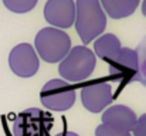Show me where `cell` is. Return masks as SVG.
Here are the masks:
<instances>
[{
    "mask_svg": "<svg viewBox=\"0 0 146 136\" xmlns=\"http://www.w3.org/2000/svg\"><path fill=\"white\" fill-rule=\"evenodd\" d=\"M75 30L84 44L98 38L106 27V16L99 0H77Z\"/></svg>",
    "mask_w": 146,
    "mask_h": 136,
    "instance_id": "obj_1",
    "label": "cell"
},
{
    "mask_svg": "<svg viewBox=\"0 0 146 136\" xmlns=\"http://www.w3.org/2000/svg\"><path fill=\"white\" fill-rule=\"evenodd\" d=\"M97 65L95 54L85 45H77L70 50L67 57L60 62V75L70 82H81L90 78Z\"/></svg>",
    "mask_w": 146,
    "mask_h": 136,
    "instance_id": "obj_2",
    "label": "cell"
},
{
    "mask_svg": "<svg viewBox=\"0 0 146 136\" xmlns=\"http://www.w3.org/2000/svg\"><path fill=\"white\" fill-rule=\"evenodd\" d=\"M36 51L46 62L55 64L62 61L71 50L70 36L57 29V27H44L41 29L34 40Z\"/></svg>",
    "mask_w": 146,
    "mask_h": 136,
    "instance_id": "obj_3",
    "label": "cell"
},
{
    "mask_svg": "<svg viewBox=\"0 0 146 136\" xmlns=\"http://www.w3.org/2000/svg\"><path fill=\"white\" fill-rule=\"evenodd\" d=\"M54 119L48 112L38 108H29L20 112L13 121L14 136H48Z\"/></svg>",
    "mask_w": 146,
    "mask_h": 136,
    "instance_id": "obj_4",
    "label": "cell"
},
{
    "mask_svg": "<svg viewBox=\"0 0 146 136\" xmlns=\"http://www.w3.org/2000/svg\"><path fill=\"white\" fill-rule=\"evenodd\" d=\"M75 90L64 80H50L40 92L41 103L55 112H64L70 109L75 102Z\"/></svg>",
    "mask_w": 146,
    "mask_h": 136,
    "instance_id": "obj_5",
    "label": "cell"
},
{
    "mask_svg": "<svg viewBox=\"0 0 146 136\" xmlns=\"http://www.w3.org/2000/svg\"><path fill=\"white\" fill-rule=\"evenodd\" d=\"M9 65L13 74H16L20 78H30L36 75V72L40 68L38 55L34 50V47L29 43L17 44L9 55Z\"/></svg>",
    "mask_w": 146,
    "mask_h": 136,
    "instance_id": "obj_6",
    "label": "cell"
},
{
    "mask_svg": "<svg viewBox=\"0 0 146 136\" xmlns=\"http://www.w3.org/2000/svg\"><path fill=\"white\" fill-rule=\"evenodd\" d=\"M81 102L87 111L92 113H99L113 102L111 85L108 82L101 81H92L87 84L81 90Z\"/></svg>",
    "mask_w": 146,
    "mask_h": 136,
    "instance_id": "obj_7",
    "label": "cell"
},
{
    "mask_svg": "<svg viewBox=\"0 0 146 136\" xmlns=\"http://www.w3.org/2000/svg\"><path fill=\"white\" fill-rule=\"evenodd\" d=\"M77 6L74 0H47L44 6V19L52 27L70 29L75 24Z\"/></svg>",
    "mask_w": 146,
    "mask_h": 136,
    "instance_id": "obj_8",
    "label": "cell"
},
{
    "mask_svg": "<svg viewBox=\"0 0 146 136\" xmlns=\"http://www.w3.org/2000/svg\"><path fill=\"white\" fill-rule=\"evenodd\" d=\"M138 68V52L132 48L123 47L116 55V58L109 62V75L118 81H123L132 78Z\"/></svg>",
    "mask_w": 146,
    "mask_h": 136,
    "instance_id": "obj_9",
    "label": "cell"
},
{
    "mask_svg": "<svg viewBox=\"0 0 146 136\" xmlns=\"http://www.w3.org/2000/svg\"><path fill=\"white\" fill-rule=\"evenodd\" d=\"M136 113L125 105H112L102 113V123L131 132L136 125Z\"/></svg>",
    "mask_w": 146,
    "mask_h": 136,
    "instance_id": "obj_10",
    "label": "cell"
},
{
    "mask_svg": "<svg viewBox=\"0 0 146 136\" xmlns=\"http://www.w3.org/2000/svg\"><path fill=\"white\" fill-rule=\"evenodd\" d=\"M104 11L115 20L129 17L135 13L141 0H99Z\"/></svg>",
    "mask_w": 146,
    "mask_h": 136,
    "instance_id": "obj_11",
    "label": "cell"
},
{
    "mask_svg": "<svg viewBox=\"0 0 146 136\" xmlns=\"http://www.w3.org/2000/svg\"><path fill=\"white\" fill-rule=\"evenodd\" d=\"M94 48H95V52H97L98 57L111 62L116 58V55L122 50V45H121L119 38L115 34L108 33V34H102L98 37L95 40Z\"/></svg>",
    "mask_w": 146,
    "mask_h": 136,
    "instance_id": "obj_12",
    "label": "cell"
},
{
    "mask_svg": "<svg viewBox=\"0 0 146 136\" xmlns=\"http://www.w3.org/2000/svg\"><path fill=\"white\" fill-rule=\"evenodd\" d=\"M37 1L38 0H3V4L10 11L17 13V14H23V13L31 11L36 7Z\"/></svg>",
    "mask_w": 146,
    "mask_h": 136,
    "instance_id": "obj_13",
    "label": "cell"
},
{
    "mask_svg": "<svg viewBox=\"0 0 146 136\" xmlns=\"http://www.w3.org/2000/svg\"><path fill=\"white\" fill-rule=\"evenodd\" d=\"M95 136H132V135L128 131H122V129L112 128L109 125L102 123L95 129Z\"/></svg>",
    "mask_w": 146,
    "mask_h": 136,
    "instance_id": "obj_14",
    "label": "cell"
},
{
    "mask_svg": "<svg viewBox=\"0 0 146 136\" xmlns=\"http://www.w3.org/2000/svg\"><path fill=\"white\" fill-rule=\"evenodd\" d=\"M132 135L133 136H146V113L138 118L135 128L132 129Z\"/></svg>",
    "mask_w": 146,
    "mask_h": 136,
    "instance_id": "obj_15",
    "label": "cell"
},
{
    "mask_svg": "<svg viewBox=\"0 0 146 136\" xmlns=\"http://www.w3.org/2000/svg\"><path fill=\"white\" fill-rule=\"evenodd\" d=\"M55 136H80V135H77V133H74V132H68V131H64V132H61V133H57Z\"/></svg>",
    "mask_w": 146,
    "mask_h": 136,
    "instance_id": "obj_16",
    "label": "cell"
},
{
    "mask_svg": "<svg viewBox=\"0 0 146 136\" xmlns=\"http://www.w3.org/2000/svg\"><path fill=\"white\" fill-rule=\"evenodd\" d=\"M142 13H143V16L146 17V0L142 1Z\"/></svg>",
    "mask_w": 146,
    "mask_h": 136,
    "instance_id": "obj_17",
    "label": "cell"
}]
</instances>
